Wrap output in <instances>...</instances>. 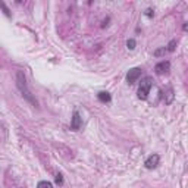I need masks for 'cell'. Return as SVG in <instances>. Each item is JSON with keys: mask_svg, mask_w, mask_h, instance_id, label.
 Here are the masks:
<instances>
[{"mask_svg": "<svg viewBox=\"0 0 188 188\" xmlns=\"http://www.w3.org/2000/svg\"><path fill=\"white\" fill-rule=\"evenodd\" d=\"M166 47H168V51H169V53H171V51H173V50H175V47H176V40H171V41H169V44H168Z\"/></svg>", "mask_w": 188, "mask_h": 188, "instance_id": "7c38bea8", "label": "cell"}, {"mask_svg": "<svg viewBox=\"0 0 188 188\" xmlns=\"http://www.w3.org/2000/svg\"><path fill=\"white\" fill-rule=\"evenodd\" d=\"M16 85H18V88H19V91H21V94H22V97L27 101H30L33 106H38V101L35 100L31 90L27 85V80H25V75L22 71H18V74H16Z\"/></svg>", "mask_w": 188, "mask_h": 188, "instance_id": "6da1fadb", "label": "cell"}, {"mask_svg": "<svg viewBox=\"0 0 188 188\" xmlns=\"http://www.w3.org/2000/svg\"><path fill=\"white\" fill-rule=\"evenodd\" d=\"M151 85H153V80L150 78V76H146L141 84H140L138 87V98L140 100H146L148 97V94H150V90H151Z\"/></svg>", "mask_w": 188, "mask_h": 188, "instance_id": "7a4b0ae2", "label": "cell"}, {"mask_svg": "<svg viewBox=\"0 0 188 188\" xmlns=\"http://www.w3.org/2000/svg\"><path fill=\"white\" fill-rule=\"evenodd\" d=\"M56 184H57V185H62V184H63V178H62V175H60V173H57V175H56Z\"/></svg>", "mask_w": 188, "mask_h": 188, "instance_id": "5bb4252c", "label": "cell"}, {"mask_svg": "<svg viewBox=\"0 0 188 188\" xmlns=\"http://www.w3.org/2000/svg\"><path fill=\"white\" fill-rule=\"evenodd\" d=\"M166 53H169L168 51V47L165 46V47H160V49H157L153 51V55H154L156 57H160V56H163V55H166Z\"/></svg>", "mask_w": 188, "mask_h": 188, "instance_id": "9c48e42d", "label": "cell"}, {"mask_svg": "<svg viewBox=\"0 0 188 188\" xmlns=\"http://www.w3.org/2000/svg\"><path fill=\"white\" fill-rule=\"evenodd\" d=\"M37 188H55V187H53V184L49 182V181H40L37 184Z\"/></svg>", "mask_w": 188, "mask_h": 188, "instance_id": "30bf717a", "label": "cell"}, {"mask_svg": "<svg viewBox=\"0 0 188 188\" xmlns=\"http://www.w3.org/2000/svg\"><path fill=\"white\" fill-rule=\"evenodd\" d=\"M135 46H137V43H135V40L134 38H129V40L126 41V47L129 50H134L135 49Z\"/></svg>", "mask_w": 188, "mask_h": 188, "instance_id": "8fae6325", "label": "cell"}, {"mask_svg": "<svg viewBox=\"0 0 188 188\" xmlns=\"http://www.w3.org/2000/svg\"><path fill=\"white\" fill-rule=\"evenodd\" d=\"M2 8H3V10H5V13H6L8 16H10V12H9V9L6 8V5H5V3H2Z\"/></svg>", "mask_w": 188, "mask_h": 188, "instance_id": "9a60e30c", "label": "cell"}, {"mask_svg": "<svg viewBox=\"0 0 188 188\" xmlns=\"http://www.w3.org/2000/svg\"><path fill=\"white\" fill-rule=\"evenodd\" d=\"M182 30H184L185 33H188V22H185V24L182 25Z\"/></svg>", "mask_w": 188, "mask_h": 188, "instance_id": "2e32d148", "label": "cell"}, {"mask_svg": "<svg viewBox=\"0 0 188 188\" xmlns=\"http://www.w3.org/2000/svg\"><path fill=\"white\" fill-rule=\"evenodd\" d=\"M81 126H82V118L80 115V112L75 110L74 115H72V121H71V129L72 131H80Z\"/></svg>", "mask_w": 188, "mask_h": 188, "instance_id": "277c9868", "label": "cell"}, {"mask_svg": "<svg viewBox=\"0 0 188 188\" xmlns=\"http://www.w3.org/2000/svg\"><path fill=\"white\" fill-rule=\"evenodd\" d=\"M173 98H175V94H173V88H168V90L163 93V101L165 105H171L172 101H173Z\"/></svg>", "mask_w": 188, "mask_h": 188, "instance_id": "52a82bcc", "label": "cell"}, {"mask_svg": "<svg viewBox=\"0 0 188 188\" xmlns=\"http://www.w3.org/2000/svg\"><path fill=\"white\" fill-rule=\"evenodd\" d=\"M141 76V69L140 68H132L128 71V74H126V82L128 84H135V82L138 81V78Z\"/></svg>", "mask_w": 188, "mask_h": 188, "instance_id": "3957f363", "label": "cell"}, {"mask_svg": "<svg viewBox=\"0 0 188 188\" xmlns=\"http://www.w3.org/2000/svg\"><path fill=\"white\" fill-rule=\"evenodd\" d=\"M169 69H171V62H169V60H162V62L156 63V66H154V72L157 75L166 74Z\"/></svg>", "mask_w": 188, "mask_h": 188, "instance_id": "5b68a950", "label": "cell"}, {"mask_svg": "<svg viewBox=\"0 0 188 188\" xmlns=\"http://www.w3.org/2000/svg\"><path fill=\"white\" fill-rule=\"evenodd\" d=\"M144 15H146L147 18H153L154 16V10H153L151 8H147L146 9V12H144Z\"/></svg>", "mask_w": 188, "mask_h": 188, "instance_id": "4fadbf2b", "label": "cell"}, {"mask_svg": "<svg viewBox=\"0 0 188 188\" xmlns=\"http://www.w3.org/2000/svg\"><path fill=\"white\" fill-rule=\"evenodd\" d=\"M98 100L101 101V103H110L112 101V97H110V94L109 93H106V91H100L97 94Z\"/></svg>", "mask_w": 188, "mask_h": 188, "instance_id": "ba28073f", "label": "cell"}, {"mask_svg": "<svg viewBox=\"0 0 188 188\" xmlns=\"http://www.w3.org/2000/svg\"><path fill=\"white\" fill-rule=\"evenodd\" d=\"M159 160H160L159 154H151V156H148L147 159H146V162H144V166H146L147 169H154L156 166L159 165Z\"/></svg>", "mask_w": 188, "mask_h": 188, "instance_id": "8992f818", "label": "cell"}]
</instances>
